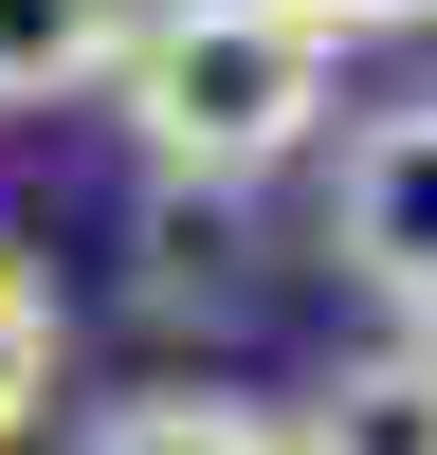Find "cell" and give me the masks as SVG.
<instances>
[{
	"label": "cell",
	"mask_w": 437,
	"mask_h": 455,
	"mask_svg": "<svg viewBox=\"0 0 437 455\" xmlns=\"http://www.w3.org/2000/svg\"><path fill=\"white\" fill-rule=\"evenodd\" d=\"M328 274H364L401 328H437V92L346 128V164H328Z\"/></svg>",
	"instance_id": "cell-2"
},
{
	"label": "cell",
	"mask_w": 437,
	"mask_h": 455,
	"mask_svg": "<svg viewBox=\"0 0 437 455\" xmlns=\"http://www.w3.org/2000/svg\"><path fill=\"white\" fill-rule=\"evenodd\" d=\"M401 347H419V364H437V328H401Z\"/></svg>",
	"instance_id": "cell-8"
},
{
	"label": "cell",
	"mask_w": 437,
	"mask_h": 455,
	"mask_svg": "<svg viewBox=\"0 0 437 455\" xmlns=\"http://www.w3.org/2000/svg\"><path fill=\"white\" fill-rule=\"evenodd\" d=\"M328 92H346V36L291 19V0H146L128 73H109V109H128L146 182H201V201L274 182L291 146L328 128Z\"/></svg>",
	"instance_id": "cell-1"
},
{
	"label": "cell",
	"mask_w": 437,
	"mask_h": 455,
	"mask_svg": "<svg viewBox=\"0 0 437 455\" xmlns=\"http://www.w3.org/2000/svg\"><path fill=\"white\" fill-rule=\"evenodd\" d=\"M291 19H328V36H437V0H291Z\"/></svg>",
	"instance_id": "cell-7"
},
{
	"label": "cell",
	"mask_w": 437,
	"mask_h": 455,
	"mask_svg": "<svg viewBox=\"0 0 437 455\" xmlns=\"http://www.w3.org/2000/svg\"><path fill=\"white\" fill-rule=\"evenodd\" d=\"M73 455H291V419L237 401V383H146V401H109Z\"/></svg>",
	"instance_id": "cell-5"
},
{
	"label": "cell",
	"mask_w": 437,
	"mask_h": 455,
	"mask_svg": "<svg viewBox=\"0 0 437 455\" xmlns=\"http://www.w3.org/2000/svg\"><path fill=\"white\" fill-rule=\"evenodd\" d=\"M291 455H437V364H419V347H364L346 383H310Z\"/></svg>",
	"instance_id": "cell-4"
},
{
	"label": "cell",
	"mask_w": 437,
	"mask_h": 455,
	"mask_svg": "<svg viewBox=\"0 0 437 455\" xmlns=\"http://www.w3.org/2000/svg\"><path fill=\"white\" fill-rule=\"evenodd\" d=\"M128 36H146V0H0V109H73V92H109V73H128Z\"/></svg>",
	"instance_id": "cell-3"
},
{
	"label": "cell",
	"mask_w": 437,
	"mask_h": 455,
	"mask_svg": "<svg viewBox=\"0 0 437 455\" xmlns=\"http://www.w3.org/2000/svg\"><path fill=\"white\" fill-rule=\"evenodd\" d=\"M55 419V274L36 255H0V455Z\"/></svg>",
	"instance_id": "cell-6"
}]
</instances>
